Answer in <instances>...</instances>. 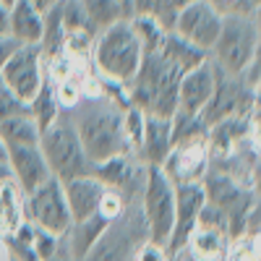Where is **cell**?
Listing matches in <instances>:
<instances>
[{"label": "cell", "mask_w": 261, "mask_h": 261, "mask_svg": "<svg viewBox=\"0 0 261 261\" xmlns=\"http://www.w3.org/2000/svg\"><path fill=\"white\" fill-rule=\"evenodd\" d=\"M180 71L172 65L160 50L146 53L141 60V68L134 76L123 94L130 107H139L146 115H160V118H172L178 113V84H180Z\"/></svg>", "instance_id": "cell-1"}, {"label": "cell", "mask_w": 261, "mask_h": 261, "mask_svg": "<svg viewBox=\"0 0 261 261\" xmlns=\"http://www.w3.org/2000/svg\"><path fill=\"white\" fill-rule=\"evenodd\" d=\"M141 60H144L141 42L128 18L99 32L92 42V68L97 71L94 76L102 79L105 84L125 89L139 73Z\"/></svg>", "instance_id": "cell-2"}, {"label": "cell", "mask_w": 261, "mask_h": 261, "mask_svg": "<svg viewBox=\"0 0 261 261\" xmlns=\"http://www.w3.org/2000/svg\"><path fill=\"white\" fill-rule=\"evenodd\" d=\"M39 151L47 162L50 175L60 183L84 178L94 172V162L86 157V151L81 146V139L76 134V128L68 118V113H60V118L42 130L39 136Z\"/></svg>", "instance_id": "cell-3"}, {"label": "cell", "mask_w": 261, "mask_h": 261, "mask_svg": "<svg viewBox=\"0 0 261 261\" xmlns=\"http://www.w3.org/2000/svg\"><path fill=\"white\" fill-rule=\"evenodd\" d=\"M258 16H222V29L209 50V60L222 73L241 76L258 58Z\"/></svg>", "instance_id": "cell-4"}, {"label": "cell", "mask_w": 261, "mask_h": 261, "mask_svg": "<svg viewBox=\"0 0 261 261\" xmlns=\"http://www.w3.org/2000/svg\"><path fill=\"white\" fill-rule=\"evenodd\" d=\"M149 241L139 201H128L123 212L105 225L94 246L81 261H134L136 251Z\"/></svg>", "instance_id": "cell-5"}, {"label": "cell", "mask_w": 261, "mask_h": 261, "mask_svg": "<svg viewBox=\"0 0 261 261\" xmlns=\"http://www.w3.org/2000/svg\"><path fill=\"white\" fill-rule=\"evenodd\" d=\"M139 206L146 222V232L151 243L167 246L172 232V217H175V186L162 172V167L146 165V178L139 196Z\"/></svg>", "instance_id": "cell-6"}, {"label": "cell", "mask_w": 261, "mask_h": 261, "mask_svg": "<svg viewBox=\"0 0 261 261\" xmlns=\"http://www.w3.org/2000/svg\"><path fill=\"white\" fill-rule=\"evenodd\" d=\"M0 81L6 92L21 102L29 105L47 81V60L42 55L39 45H21L0 68Z\"/></svg>", "instance_id": "cell-7"}, {"label": "cell", "mask_w": 261, "mask_h": 261, "mask_svg": "<svg viewBox=\"0 0 261 261\" xmlns=\"http://www.w3.org/2000/svg\"><path fill=\"white\" fill-rule=\"evenodd\" d=\"M220 71V68H217ZM258 113V92H251L248 86L241 81V76L230 73H217V86L209 105L201 110V123L209 128L232 115H253Z\"/></svg>", "instance_id": "cell-8"}, {"label": "cell", "mask_w": 261, "mask_h": 261, "mask_svg": "<svg viewBox=\"0 0 261 261\" xmlns=\"http://www.w3.org/2000/svg\"><path fill=\"white\" fill-rule=\"evenodd\" d=\"M27 222L37 230H45L53 235H65L71 227V212L63 193V183L50 178L32 193H27Z\"/></svg>", "instance_id": "cell-9"}, {"label": "cell", "mask_w": 261, "mask_h": 261, "mask_svg": "<svg viewBox=\"0 0 261 261\" xmlns=\"http://www.w3.org/2000/svg\"><path fill=\"white\" fill-rule=\"evenodd\" d=\"M209 170V141L204 136H191L172 144L170 154L162 162V172L172 186L201 183Z\"/></svg>", "instance_id": "cell-10"}, {"label": "cell", "mask_w": 261, "mask_h": 261, "mask_svg": "<svg viewBox=\"0 0 261 261\" xmlns=\"http://www.w3.org/2000/svg\"><path fill=\"white\" fill-rule=\"evenodd\" d=\"M220 29H222V13L217 8H212L206 0H193V3H188L178 13L170 32H175L180 39L188 42V45L199 47L209 55Z\"/></svg>", "instance_id": "cell-11"}, {"label": "cell", "mask_w": 261, "mask_h": 261, "mask_svg": "<svg viewBox=\"0 0 261 261\" xmlns=\"http://www.w3.org/2000/svg\"><path fill=\"white\" fill-rule=\"evenodd\" d=\"M206 204V196L201 183H186V186H175V217H172V232L170 241L165 246L167 256L178 253L180 248L188 246L191 235L196 232L199 225V214Z\"/></svg>", "instance_id": "cell-12"}, {"label": "cell", "mask_w": 261, "mask_h": 261, "mask_svg": "<svg viewBox=\"0 0 261 261\" xmlns=\"http://www.w3.org/2000/svg\"><path fill=\"white\" fill-rule=\"evenodd\" d=\"M217 65L206 58L201 65L186 71L178 84V110L188 115H201V110L209 105L214 86H217Z\"/></svg>", "instance_id": "cell-13"}, {"label": "cell", "mask_w": 261, "mask_h": 261, "mask_svg": "<svg viewBox=\"0 0 261 261\" xmlns=\"http://www.w3.org/2000/svg\"><path fill=\"white\" fill-rule=\"evenodd\" d=\"M6 154H8V167L13 172V180L24 193H32L34 188H39L42 183L53 178L39 146H16V149H6Z\"/></svg>", "instance_id": "cell-14"}, {"label": "cell", "mask_w": 261, "mask_h": 261, "mask_svg": "<svg viewBox=\"0 0 261 261\" xmlns=\"http://www.w3.org/2000/svg\"><path fill=\"white\" fill-rule=\"evenodd\" d=\"M170 149H172V120L144 113V134H141V144L136 149V160L141 165L162 167Z\"/></svg>", "instance_id": "cell-15"}, {"label": "cell", "mask_w": 261, "mask_h": 261, "mask_svg": "<svg viewBox=\"0 0 261 261\" xmlns=\"http://www.w3.org/2000/svg\"><path fill=\"white\" fill-rule=\"evenodd\" d=\"M105 191L107 188L94 175H84V178L65 180L63 183V193H65V201H68L71 220L76 222V220H86V217L97 214Z\"/></svg>", "instance_id": "cell-16"}, {"label": "cell", "mask_w": 261, "mask_h": 261, "mask_svg": "<svg viewBox=\"0 0 261 261\" xmlns=\"http://www.w3.org/2000/svg\"><path fill=\"white\" fill-rule=\"evenodd\" d=\"M45 32V13H39L29 0H16L11 6L8 37L18 45H39Z\"/></svg>", "instance_id": "cell-17"}, {"label": "cell", "mask_w": 261, "mask_h": 261, "mask_svg": "<svg viewBox=\"0 0 261 261\" xmlns=\"http://www.w3.org/2000/svg\"><path fill=\"white\" fill-rule=\"evenodd\" d=\"M79 6H81V13H84L86 29L94 37L105 29H110L113 24H118V21L130 18L120 0H79Z\"/></svg>", "instance_id": "cell-18"}, {"label": "cell", "mask_w": 261, "mask_h": 261, "mask_svg": "<svg viewBox=\"0 0 261 261\" xmlns=\"http://www.w3.org/2000/svg\"><path fill=\"white\" fill-rule=\"evenodd\" d=\"M39 128L34 123V118L24 110H18L13 115H8L6 120H0V144L6 149H16V146H39Z\"/></svg>", "instance_id": "cell-19"}, {"label": "cell", "mask_w": 261, "mask_h": 261, "mask_svg": "<svg viewBox=\"0 0 261 261\" xmlns=\"http://www.w3.org/2000/svg\"><path fill=\"white\" fill-rule=\"evenodd\" d=\"M105 225H107V220L99 212L92 214V217H86V220L71 222V227L65 230V235H63V243H65V248H68V253L76 261H81L86 256V251L94 246V241L99 238V232L105 230Z\"/></svg>", "instance_id": "cell-20"}, {"label": "cell", "mask_w": 261, "mask_h": 261, "mask_svg": "<svg viewBox=\"0 0 261 261\" xmlns=\"http://www.w3.org/2000/svg\"><path fill=\"white\" fill-rule=\"evenodd\" d=\"M27 222V193L18 183H8L0 188V235H11Z\"/></svg>", "instance_id": "cell-21"}, {"label": "cell", "mask_w": 261, "mask_h": 261, "mask_svg": "<svg viewBox=\"0 0 261 261\" xmlns=\"http://www.w3.org/2000/svg\"><path fill=\"white\" fill-rule=\"evenodd\" d=\"M160 53H162L172 65H175V68H178L180 73H186V71L196 68V65H201V63L209 58L204 50L188 45V42H186V39H180L175 32H167V34H165L162 45H160Z\"/></svg>", "instance_id": "cell-22"}, {"label": "cell", "mask_w": 261, "mask_h": 261, "mask_svg": "<svg viewBox=\"0 0 261 261\" xmlns=\"http://www.w3.org/2000/svg\"><path fill=\"white\" fill-rule=\"evenodd\" d=\"M193 0H130V16H151L160 21L162 29H172L178 13Z\"/></svg>", "instance_id": "cell-23"}, {"label": "cell", "mask_w": 261, "mask_h": 261, "mask_svg": "<svg viewBox=\"0 0 261 261\" xmlns=\"http://www.w3.org/2000/svg\"><path fill=\"white\" fill-rule=\"evenodd\" d=\"M27 113L34 118V123H37V128H39V134L45 128H50L58 118H60V105H58V99H55V92H53V86H50V81H45V86L39 89V94L27 105Z\"/></svg>", "instance_id": "cell-24"}, {"label": "cell", "mask_w": 261, "mask_h": 261, "mask_svg": "<svg viewBox=\"0 0 261 261\" xmlns=\"http://www.w3.org/2000/svg\"><path fill=\"white\" fill-rule=\"evenodd\" d=\"M128 21H130V27H134V32H136V37L141 42L144 55L146 53H157L160 45H162V39H165V34H167V29H162V24L154 21L151 16H130Z\"/></svg>", "instance_id": "cell-25"}, {"label": "cell", "mask_w": 261, "mask_h": 261, "mask_svg": "<svg viewBox=\"0 0 261 261\" xmlns=\"http://www.w3.org/2000/svg\"><path fill=\"white\" fill-rule=\"evenodd\" d=\"M222 261H261V253H258V238L241 235V238H235V241H230L227 248H225Z\"/></svg>", "instance_id": "cell-26"}, {"label": "cell", "mask_w": 261, "mask_h": 261, "mask_svg": "<svg viewBox=\"0 0 261 261\" xmlns=\"http://www.w3.org/2000/svg\"><path fill=\"white\" fill-rule=\"evenodd\" d=\"M58 248H60V235H53V232H45V230L34 227V253H37V261H45V258L55 256Z\"/></svg>", "instance_id": "cell-27"}, {"label": "cell", "mask_w": 261, "mask_h": 261, "mask_svg": "<svg viewBox=\"0 0 261 261\" xmlns=\"http://www.w3.org/2000/svg\"><path fill=\"white\" fill-rule=\"evenodd\" d=\"M167 258H170V256H167L165 246L151 243V241H146V243L136 251V256H134V261H167Z\"/></svg>", "instance_id": "cell-28"}, {"label": "cell", "mask_w": 261, "mask_h": 261, "mask_svg": "<svg viewBox=\"0 0 261 261\" xmlns=\"http://www.w3.org/2000/svg\"><path fill=\"white\" fill-rule=\"evenodd\" d=\"M27 105H21V102H16L8 92H3L0 94V120H6L8 115H13V113H18V110H24Z\"/></svg>", "instance_id": "cell-29"}, {"label": "cell", "mask_w": 261, "mask_h": 261, "mask_svg": "<svg viewBox=\"0 0 261 261\" xmlns=\"http://www.w3.org/2000/svg\"><path fill=\"white\" fill-rule=\"evenodd\" d=\"M16 47H21V45H18V42H13L11 37H3V39H0V68H3L6 60L16 53Z\"/></svg>", "instance_id": "cell-30"}, {"label": "cell", "mask_w": 261, "mask_h": 261, "mask_svg": "<svg viewBox=\"0 0 261 261\" xmlns=\"http://www.w3.org/2000/svg\"><path fill=\"white\" fill-rule=\"evenodd\" d=\"M206 3H209L212 8H217L222 16H227V13H232V11H235L238 0H206Z\"/></svg>", "instance_id": "cell-31"}, {"label": "cell", "mask_w": 261, "mask_h": 261, "mask_svg": "<svg viewBox=\"0 0 261 261\" xmlns=\"http://www.w3.org/2000/svg\"><path fill=\"white\" fill-rule=\"evenodd\" d=\"M8 21H11V8L0 0V39L8 37Z\"/></svg>", "instance_id": "cell-32"}, {"label": "cell", "mask_w": 261, "mask_h": 261, "mask_svg": "<svg viewBox=\"0 0 261 261\" xmlns=\"http://www.w3.org/2000/svg\"><path fill=\"white\" fill-rule=\"evenodd\" d=\"M167 261H206V258H201V256H196V253H193V251H191V248L186 246V248H180L178 253H172V256H170Z\"/></svg>", "instance_id": "cell-33"}, {"label": "cell", "mask_w": 261, "mask_h": 261, "mask_svg": "<svg viewBox=\"0 0 261 261\" xmlns=\"http://www.w3.org/2000/svg\"><path fill=\"white\" fill-rule=\"evenodd\" d=\"M45 261H76V258L68 253V248H65L63 235H60V248H58V253H55V256H50V258H45Z\"/></svg>", "instance_id": "cell-34"}, {"label": "cell", "mask_w": 261, "mask_h": 261, "mask_svg": "<svg viewBox=\"0 0 261 261\" xmlns=\"http://www.w3.org/2000/svg\"><path fill=\"white\" fill-rule=\"evenodd\" d=\"M29 3H32L39 13H47L50 8H55L58 3H63V0H29Z\"/></svg>", "instance_id": "cell-35"}, {"label": "cell", "mask_w": 261, "mask_h": 261, "mask_svg": "<svg viewBox=\"0 0 261 261\" xmlns=\"http://www.w3.org/2000/svg\"><path fill=\"white\" fill-rule=\"evenodd\" d=\"M0 261H11V256H8V248H6V241L0 238Z\"/></svg>", "instance_id": "cell-36"}, {"label": "cell", "mask_w": 261, "mask_h": 261, "mask_svg": "<svg viewBox=\"0 0 261 261\" xmlns=\"http://www.w3.org/2000/svg\"><path fill=\"white\" fill-rule=\"evenodd\" d=\"M120 3L125 6V11H128V16H130V0H120Z\"/></svg>", "instance_id": "cell-37"}, {"label": "cell", "mask_w": 261, "mask_h": 261, "mask_svg": "<svg viewBox=\"0 0 261 261\" xmlns=\"http://www.w3.org/2000/svg\"><path fill=\"white\" fill-rule=\"evenodd\" d=\"M3 3H6V6H8V8H11V6H13V3H16V0H3Z\"/></svg>", "instance_id": "cell-38"}, {"label": "cell", "mask_w": 261, "mask_h": 261, "mask_svg": "<svg viewBox=\"0 0 261 261\" xmlns=\"http://www.w3.org/2000/svg\"><path fill=\"white\" fill-rule=\"evenodd\" d=\"M6 92V86H3V81H0V94H3Z\"/></svg>", "instance_id": "cell-39"}]
</instances>
